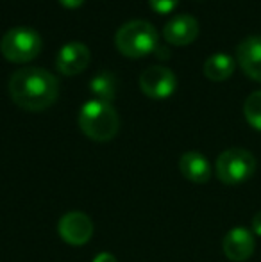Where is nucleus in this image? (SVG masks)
I'll list each match as a JSON object with an SVG mask.
<instances>
[{"label":"nucleus","instance_id":"obj_4","mask_svg":"<svg viewBox=\"0 0 261 262\" xmlns=\"http://www.w3.org/2000/svg\"><path fill=\"white\" fill-rule=\"evenodd\" d=\"M42 36L36 29L16 25L9 29L0 39V52L13 62H27L42 52Z\"/></svg>","mask_w":261,"mask_h":262},{"label":"nucleus","instance_id":"obj_6","mask_svg":"<svg viewBox=\"0 0 261 262\" xmlns=\"http://www.w3.org/2000/svg\"><path fill=\"white\" fill-rule=\"evenodd\" d=\"M177 88V77L163 64L147 66L139 73V90L149 98H167Z\"/></svg>","mask_w":261,"mask_h":262},{"label":"nucleus","instance_id":"obj_2","mask_svg":"<svg viewBox=\"0 0 261 262\" xmlns=\"http://www.w3.org/2000/svg\"><path fill=\"white\" fill-rule=\"evenodd\" d=\"M79 127L93 141H109L120 128V116L109 102L88 100L79 111Z\"/></svg>","mask_w":261,"mask_h":262},{"label":"nucleus","instance_id":"obj_3","mask_svg":"<svg viewBox=\"0 0 261 262\" xmlns=\"http://www.w3.org/2000/svg\"><path fill=\"white\" fill-rule=\"evenodd\" d=\"M115 45L127 57H142L154 52L157 45V31L149 20L134 18L118 27Z\"/></svg>","mask_w":261,"mask_h":262},{"label":"nucleus","instance_id":"obj_15","mask_svg":"<svg viewBox=\"0 0 261 262\" xmlns=\"http://www.w3.org/2000/svg\"><path fill=\"white\" fill-rule=\"evenodd\" d=\"M244 116L252 128L261 132V90L251 93L244 102Z\"/></svg>","mask_w":261,"mask_h":262},{"label":"nucleus","instance_id":"obj_14","mask_svg":"<svg viewBox=\"0 0 261 262\" xmlns=\"http://www.w3.org/2000/svg\"><path fill=\"white\" fill-rule=\"evenodd\" d=\"M90 90L97 100L111 102L116 95V75L108 70H102L90 80Z\"/></svg>","mask_w":261,"mask_h":262},{"label":"nucleus","instance_id":"obj_7","mask_svg":"<svg viewBox=\"0 0 261 262\" xmlns=\"http://www.w3.org/2000/svg\"><path fill=\"white\" fill-rule=\"evenodd\" d=\"M57 232L66 245L83 246L93 235V221L88 214L72 210V212L63 214L61 220L57 221Z\"/></svg>","mask_w":261,"mask_h":262},{"label":"nucleus","instance_id":"obj_10","mask_svg":"<svg viewBox=\"0 0 261 262\" xmlns=\"http://www.w3.org/2000/svg\"><path fill=\"white\" fill-rule=\"evenodd\" d=\"M163 36L172 45H188L198 36V21L192 14H175L165 24Z\"/></svg>","mask_w":261,"mask_h":262},{"label":"nucleus","instance_id":"obj_16","mask_svg":"<svg viewBox=\"0 0 261 262\" xmlns=\"http://www.w3.org/2000/svg\"><path fill=\"white\" fill-rule=\"evenodd\" d=\"M150 7L157 13H170L175 9V6L179 4V0H149Z\"/></svg>","mask_w":261,"mask_h":262},{"label":"nucleus","instance_id":"obj_1","mask_svg":"<svg viewBox=\"0 0 261 262\" xmlns=\"http://www.w3.org/2000/svg\"><path fill=\"white\" fill-rule=\"evenodd\" d=\"M9 95L25 111H43L56 102L59 80L42 66H25L9 77Z\"/></svg>","mask_w":261,"mask_h":262},{"label":"nucleus","instance_id":"obj_5","mask_svg":"<svg viewBox=\"0 0 261 262\" xmlns=\"http://www.w3.org/2000/svg\"><path fill=\"white\" fill-rule=\"evenodd\" d=\"M256 171V157L245 148H227L216 157L215 173L220 182L236 186L249 180Z\"/></svg>","mask_w":261,"mask_h":262},{"label":"nucleus","instance_id":"obj_9","mask_svg":"<svg viewBox=\"0 0 261 262\" xmlns=\"http://www.w3.org/2000/svg\"><path fill=\"white\" fill-rule=\"evenodd\" d=\"M91 52L81 41H70L59 49L56 55V68L65 75H77L90 64Z\"/></svg>","mask_w":261,"mask_h":262},{"label":"nucleus","instance_id":"obj_8","mask_svg":"<svg viewBox=\"0 0 261 262\" xmlns=\"http://www.w3.org/2000/svg\"><path fill=\"white\" fill-rule=\"evenodd\" d=\"M256 248L254 234L245 227H234L224 235L222 250L231 262H245L252 257Z\"/></svg>","mask_w":261,"mask_h":262},{"label":"nucleus","instance_id":"obj_12","mask_svg":"<svg viewBox=\"0 0 261 262\" xmlns=\"http://www.w3.org/2000/svg\"><path fill=\"white\" fill-rule=\"evenodd\" d=\"M179 171L193 184H206L211 179V164L200 152H186L179 159Z\"/></svg>","mask_w":261,"mask_h":262},{"label":"nucleus","instance_id":"obj_17","mask_svg":"<svg viewBox=\"0 0 261 262\" xmlns=\"http://www.w3.org/2000/svg\"><path fill=\"white\" fill-rule=\"evenodd\" d=\"M252 232L261 237V210L256 214L254 217H252Z\"/></svg>","mask_w":261,"mask_h":262},{"label":"nucleus","instance_id":"obj_13","mask_svg":"<svg viewBox=\"0 0 261 262\" xmlns=\"http://www.w3.org/2000/svg\"><path fill=\"white\" fill-rule=\"evenodd\" d=\"M234 72V59L226 52H216L204 61V75L213 82L229 79Z\"/></svg>","mask_w":261,"mask_h":262},{"label":"nucleus","instance_id":"obj_18","mask_svg":"<svg viewBox=\"0 0 261 262\" xmlns=\"http://www.w3.org/2000/svg\"><path fill=\"white\" fill-rule=\"evenodd\" d=\"M154 52H156V55L157 57H161V59H168L170 57V50L167 49V47H163V45H159V43H157L156 45V49H154Z\"/></svg>","mask_w":261,"mask_h":262},{"label":"nucleus","instance_id":"obj_20","mask_svg":"<svg viewBox=\"0 0 261 262\" xmlns=\"http://www.w3.org/2000/svg\"><path fill=\"white\" fill-rule=\"evenodd\" d=\"M61 4H63L65 7H70V9H75V7L83 6L84 0H59Z\"/></svg>","mask_w":261,"mask_h":262},{"label":"nucleus","instance_id":"obj_11","mask_svg":"<svg viewBox=\"0 0 261 262\" xmlns=\"http://www.w3.org/2000/svg\"><path fill=\"white\" fill-rule=\"evenodd\" d=\"M236 61L249 79L261 82V36H247L236 49Z\"/></svg>","mask_w":261,"mask_h":262},{"label":"nucleus","instance_id":"obj_19","mask_svg":"<svg viewBox=\"0 0 261 262\" xmlns=\"http://www.w3.org/2000/svg\"><path fill=\"white\" fill-rule=\"evenodd\" d=\"M93 262H116V259H115V255L104 252V253H98V255L93 259Z\"/></svg>","mask_w":261,"mask_h":262}]
</instances>
